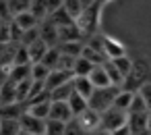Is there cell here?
<instances>
[{"label": "cell", "mask_w": 151, "mask_h": 135, "mask_svg": "<svg viewBox=\"0 0 151 135\" xmlns=\"http://www.w3.org/2000/svg\"><path fill=\"white\" fill-rule=\"evenodd\" d=\"M89 81H91V85H93L95 89L110 87V79H108V75H106L104 65H97V67L91 69V73H89Z\"/></svg>", "instance_id": "cell-13"}, {"label": "cell", "mask_w": 151, "mask_h": 135, "mask_svg": "<svg viewBox=\"0 0 151 135\" xmlns=\"http://www.w3.org/2000/svg\"><path fill=\"white\" fill-rule=\"evenodd\" d=\"M126 125L130 135H147V112H128Z\"/></svg>", "instance_id": "cell-7"}, {"label": "cell", "mask_w": 151, "mask_h": 135, "mask_svg": "<svg viewBox=\"0 0 151 135\" xmlns=\"http://www.w3.org/2000/svg\"><path fill=\"white\" fill-rule=\"evenodd\" d=\"M64 135H87V133L83 131V127L79 125L77 118H70V120L64 125Z\"/></svg>", "instance_id": "cell-28"}, {"label": "cell", "mask_w": 151, "mask_h": 135, "mask_svg": "<svg viewBox=\"0 0 151 135\" xmlns=\"http://www.w3.org/2000/svg\"><path fill=\"white\" fill-rule=\"evenodd\" d=\"M128 112H147V104H145V100L141 98L139 91H134V98H132V104H130Z\"/></svg>", "instance_id": "cell-29"}, {"label": "cell", "mask_w": 151, "mask_h": 135, "mask_svg": "<svg viewBox=\"0 0 151 135\" xmlns=\"http://www.w3.org/2000/svg\"><path fill=\"white\" fill-rule=\"evenodd\" d=\"M147 135H151V133H147Z\"/></svg>", "instance_id": "cell-39"}, {"label": "cell", "mask_w": 151, "mask_h": 135, "mask_svg": "<svg viewBox=\"0 0 151 135\" xmlns=\"http://www.w3.org/2000/svg\"><path fill=\"white\" fill-rule=\"evenodd\" d=\"M48 75H50V69H48L46 65H42V62H33V65H31V73H29V79H31V81L46 83Z\"/></svg>", "instance_id": "cell-20"}, {"label": "cell", "mask_w": 151, "mask_h": 135, "mask_svg": "<svg viewBox=\"0 0 151 135\" xmlns=\"http://www.w3.org/2000/svg\"><path fill=\"white\" fill-rule=\"evenodd\" d=\"M50 106H52V100H50V94H46V96H42V98L29 102V106H27L25 110H27L31 116H35V118L48 120V116H50Z\"/></svg>", "instance_id": "cell-3"}, {"label": "cell", "mask_w": 151, "mask_h": 135, "mask_svg": "<svg viewBox=\"0 0 151 135\" xmlns=\"http://www.w3.org/2000/svg\"><path fill=\"white\" fill-rule=\"evenodd\" d=\"M37 29H40V40H44V42L48 44V48L58 46V27H56L50 19H44V21L37 25Z\"/></svg>", "instance_id": "cell-8"}, {"label": "cell", "mask_w": 151, "mask_h": 135, "mask_svg": "<svg viewBox=\"0 0 151 135\" xmlns=\"http://www.w3.org/2000/svg\"><path fill=\"white\" fill-rule=\"evenodd\" d=\"M81 4H83L85 9H89V7H93V4H97V0H81Z\"/></svg>", "instance_id": "cell-35"}, {"label": "cell", "mask_w": 151, "mask_h": 135, "mask_svg": "<svg viewBox=\"0 0 151 135\" xmlns=\"http://www.w3.org/2000/svg\"><path fill=\"white\" fill-rule=\"evenodd\" d=\"M27 52H29V60H31V65H33V62H42L44 54L48 52V44H46L44 40H35L31 46H27Z\"/></svg>", "instance_id": "cell-15"}, {"label": "cell", "mask_w": 151, "mask_h": 135, "mask_svg": "<svg viewBox=\"0 0 151 135\" xmlns=\"http://www.w3.org/2000/svg\"><path fill=\"white\" fill-rule=\"evenodd\" d=\"M68 81H73V73L70 71H60V69H54V71H50V75H48V79H46V91L50 94L52 89H56V87H60V85H64V83H68Z\"/></svg>", "instance_id": "cell-9"}, {"label": "cell", "mask_w": 151, "mask_h": 135, "mask_svg": "<svg viewBox=\"0 0 151 135\" xmlns=\"http://www.w3.org/2000/svg\"><path fill=\"white\" fill-rule=\"evenodd\" d=\"M0 106H2V98H0Z\"/></svg>", "instance_id": "cell-38"}, {"label": "cell", "mask_w": 151, "mask_h": 135, "mask_svg": "<svg viewBox=\"0 0 151 135\" xmlns=\"http://www.w3.org/2000/svg\"><path fill=\"white\" fill-rule=\"evenodd\" d=\"M132 98H134V91L120 87V89H118V94L114 96L112 108H116V110H122V112H126V114H128V110H130V104H132Z\"/></svg>", "instance_id": "cell-12"}, {"label": "cell", "mask_w": 151, "mask_h": 135, "mask_svg": "<svg viewBox=\"0 0 151 135\" xmlns=\"http://www.w3.org/2000/svg\"><path fill=\"white\" fill-rule=\"evenodd\" d=\"M68 108H70L73 116H79L83 110H87V108H89V104H87V100H85V98H81L77 91H73V96L68 98Z\"/></svg>", "instance_id": "cell-19"}, {"label": "cell", "mask_w": 151, "mask_h": 135, "mask_svg": "<svg viewBox=\"0 0 151 135\" xmlns=\"http://www.w3.org/2000/svg\"><path fill=\"white\" fill-rule=\"evenodd\" d=\"M112 135H130V129H128V125H124V127H120V129H116Z\"/></svg>", "instance_id": "cell-33"}, {"label": "cell", "mask_w": 151, "mask_h": 135, "mask_svg": "<svg viewBox=\"0 0 151 135\" xmlns=\"http://www.w3.org/2000/svg\"><path fill=\"white\" fill-rule=\"evenodd\" d=\"M75 118L79 120V125L83 127V131H85L87 135L101 127V114H99V112H95V110H91V108L83 110V112H81L79 116H75Z\"/></svg>", "instance_id": "cell-5"}, {"label": "cell", "mask_w": 151, "mask_h": 135, "mask_svg": "<svg viewBox=\"0 0 151 135\" xmlns=\"http://www.w3.org/2000/svg\"><path fill=\"white\" fill-rule=\"evenodd\" d=\"M126 125V112L116 110V108H108L106 112H101V129L114 133L116 129Z\"/></svg>", "instance_id": "cell-2"}, {"label": "cell", "mask_w": 151, "mask_h": 135, "mask_svg": "<svg viewBox=\"0 0 151 135\" xmlns=\"http://www.w3.org/2000/svg\"><path fill=\"white\" fill-rule=\"evenodd\" d=\"M64 125L58 120H46V133L44 135H64Z\"/></svg>", "instance_id": "cell-27"}, {"label": "cell", "mask_w": 151, "mask_h": 135, "mask_svg": "<svg viewBox=\"0 0 151 135\" xmlns=\"http://www.w3.org/2000/svg\"><path fill=\"white\" fill-rule=\"evenodd\" d=\"M118 89H120V87H114V85L104 87V89H95V91L91 94V98L87 100L89 108L95 110V112H99V114L106 112L108 108H112V102H114V96L118 94Z\"/></svg>", "instance_id": "cell-1"}, {"label": "cell", "mask_w": 151, "mask_h": 135, "mask_svg": "<svg viewBox=\"0 0 151 135\" xmlns=\"http://www.w3.org/2000/svg\"><path fill=\"white\" fill-rule=\"evenodd\" d=\"M62 9V0H46V11H48V17L54 15L56 11Z\"/></svg>", "instance_id": "cell-32"}, {"label": "cell", "mask_w": 151, "mask_h": 135, "mask_svg": "<svg viewBox=\"0 0 151 135\" xmlns=\"http://www.w3.org/2000/svg\"><path fill=\"white\" fill-rule=\"evenodd\" d=\"M6 2H9V9H11L13 17L23 13V11H29V7H31V0H6Z\"/></svg>", "instance_id": "cell-26"}, {"label": "cell", "mask_w": 151, "mask_h": 135, "mask_svg": "<svg viewBox=\"0 0 151 135\" xmlns=\"http://www.w3.org/2000/svg\"><path fill=\"white\" fill-rule=\"evenodd\" d=\"M73 116L70 108H68V102H52L50 106V116L48 120H58V123H68Z\"/></svg>", "instance_id": "cell-11"}, {"label": "cell", "mask_w": 151, "mask_h": 135, "mask_svg": "<svg viewBox=\"0 0 151 135\" xmlns=\"http://www.w3.org/2000/svg\"><path fill=\"white\" fill-rule=\"evenodd\" d=\"M91 69H93V65L87 58L79 56V58H75V65H73V77H89Z\"/></svg>", "instance_id": "cell-18"}, {"label": "cell", "mask_w": 151, "mask_h": 135, "mask_svg": "<svg viewBox=\"0 0 151 135\" xmlns=\"http://www.w3.org/2000/svg\"><path fill=\"white\" fill-rule=\"evenodd\" d=\"M19 131V118H0V135H17Z\"/></svg>", "instance_id": "cell-23"}, {"label": "cell", "mask_w": 151, "mask_h": 135, "mask_svg": "<svg viewBox=\"0 0 151 135\" xmlns=\"http://www.w3.org/2000/svg\"><path fill=\"white\" fill-rule=\"evenodd\" d=\"M104 69H106V75H108V79H110V85L120 87V85L124 83V77L116 71V67L112 65V60H106V62H104Z\"/></svg>", "instance_id": "cell-25"}, {"label": "cell", "mask_w": 151, "mask_h": 135, "mask_svg": "<svg viewBox=\"0 0 151 135\" xmlns=\"http://www.w3.org/2000/svg\"><path fill=\"white\" fill-rule=\"evenodd\" d=\"M17 135H33V133H27V131H19Z\"/></svg>", "instance_id": "cell-37"}, {"label": "cell", "mask_w": 151, "mask_h": 135, "mask_svg": "<svg viewBox=\"0 0 151 135\" xmlns=\"http://www.w3.org/2000/svg\"><path fill=\"white\" fill-rule=\"evenodd\" d=\"M112 65L116 67V71L126 79L130 73H132V69H134V65H132V60L128 58V56H120V58H114L112 60Z\"/></svg>", "instance_id": "cell-22"}, {"label": "cell", "mask_w": 151, "mask_h": 135, "mask_svg": "<svg viewBox=\"0 0 151 135\" xmlns=\"http://www.w3.org/2000/svg\"><path fill=\"white\" fill-rule=\"evenodd\" d=\"M89 135H112V133H110V131H106V129H101V127H99V129H95V131H93V133H89Z\"/></svg>", "instance_id": "cell-34"}, {"label": "cell", "mask_w": 151, "mask_h": 135, "mask_svg": "<svg viewBox=\"0 0 151 135\" xmlns=\"http://www.w3.org/2000/svg\"><path fill=\"white\" fill-rule=\"evenodd\" d=\"M0 21H13V13L6 0H0Z\"/></svg>", "instance_id": "cell-31"}, {"label": "cell", "mask_w": 151, "mask_h": 135, "mask_svg": "<svg viewBox=\"0 0 151 135\" xmlns=\"http://www.w3.org/2000/svg\"><path fill=\"white\" fill-rule=\"evenodd\" d=\"M101 46H104V54L108 60H114V58H120V56H126V50L122 44H118L114 38H108V36H101Z\"/></svg>", "instance_id": "cell-10"}, {"label": "cell", "mask_w": 151, "mask_h": 135, "mask_svg": "<svg viewBox=\"0 0 151 135\" xmlns=\"http://www.w3.org/2000/svg\"><path fill=\"white\" fill-rule=\"evenodd\" d=\"M137 91H139V94H141V98L145 100L147 110H151V83H143V85H141Z\"/></svg>", "instance_id": "cell-30"}, {"label": "cell", "mask_w": 151, "mask_h": 135, "mask_svg": "<svg viewBox=\"0 0 151 135\" xmlns=\"http://www.w3.org/2000/svg\"><path fill=\"white\" fill-rule=\"evenodd\" d=\"M62 11H64L73 21H77V19L83 15L85 7L81 4V0H62Z\"/></svg>", "instance_id": "cell-17"}, {"label": "cell", "mask_w": 151, "mask_h": 135, "mask_svg": "<svg viewBox=\"0 0 151 135\" xmlns=\"http://www.w3.org/2000/svg\"><path fill=\"white\" fill-rule=\"evenodd\" d=\"M58 50L66 56H73V58H79L81 56V50H83V42H64V44H58Z\"/></svg>", "instance_id": "cell-24"}, {"label": "cell", "mask_w": 151, "mask_h": 135, "mask_svg": "<svg viewBox=\"0 0 151 135\" xmlns=\"http://www.w3.org/2000/svg\"><path fill=\"white\" fill-rule=\"evenodd\" d=\"M147 133H151V110H147Z\"/></svg>", "instance_id": "cell-36"}, {"label": "cell", "mask_w": 151, "mask_h": 135, "mask_svg": "<svg viewBox=\"0 0 151 135\" xmlns=\"http://www.w3.org/2000/svg\"><path fill=\"white\" fill-rule=\"evenodd\" d=\"M73 87H75V91H77L81 98H85V100H89L91 94L95 91V87L91 85L89 77H73Z\"/></svg>", "instance_id": "cell-14"}, {"label": "cell", "mask_w": 151, "mask_h": 135, "mask_svg": "<svg viewBox=\"0 0 151 135\" xmlns=\"http://www.w3.org/2000/svg\"><path fill=\"white\" fill-rule=\"evenodd\" d=\"M19 127H21V131H27V133H33V135H44L46 133V120L31 116L27 110L19 116Z\"/></svg>", "instance_id": "cell-4"}, {"label": "cell", "mask_w": 151, "mask_h": 135, "mask_svg": "<svg viewBox=\"0 0 151 135\" xmlns=\"http://www.w3.org/2000/svg\"><path fill=\"white\" fill-rule=\"evenodd\" d=\"M58 62H60V50H58V46L48 48V52L42 58V65H46L50 71H54V69H58Z\"/></svg>", "instance_id": "cell-21"}, {"label": "cell", "mask_w": 151, "mask_h": 135, "mask_svg": "<svg viewBox=\"0 0 151 135\" xmlns=\"http://www.w3.org/2000/svg\"><path fill=\"white\" fill-rule=\"evenodd\" d=\"M73 91H75L73 81H68V83H64V85L52 89V91H50V100H52V102H68V98L73 96Z\"/></svg>", "instance_id": "cell-16"}, {"label": "cell", "mask_w": 151, "mask_h": 135, "mask_svg": "<svg viewBox=\"0 0 151 135\" xmlns=\"http://www.w3.org/2000/svg\"><path fill=\"white\" fill-rule=\"evenodd\" d=\"M13 27L19 31V33H25V31H31V29H35L37 25H40V21L33 17V13L31 11H23V13H19V15H15L13 17Z\"/></svg>", "instance_id": "cell-6"}]
</instances>
